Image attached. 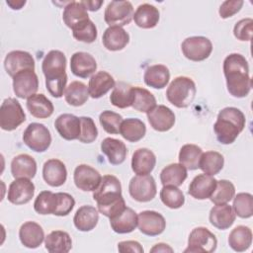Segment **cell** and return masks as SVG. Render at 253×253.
<instances>
[{"label":"cell","mask_w":253,"mask_h":253,"mask_svg":"<svg viewBox=\"0 0 253 253\" xmlns=\"http://www.w3.org/2000/svg\"><path fill=\"white\" fill-rule=\"evenodd\" d=\"M39 89V78L35 70H24L13 77V90L18 98L28 99Z\"/></svg>","instance_id":"obj_13"},{"label":"cell","mask_w":253,"mask_h":253,"mask_svg":"<svg viewBox=\"0 0 253 253\" xmlns=\"http://www.w3.org/2000/svg\"><path fill=\"white\" fill-rule=\"evenodd\" d=\"M147 120L153 129L164 132L174 126L175 114L170 108L158 105L147 113Z\"/></svg>","instance_id":"obj_18"},{"label":"cell","mask_w":253,"mask_h":253,"mask_svg":"<svg viewBox=\"0 0 253 253\" xmlns=\"http://www.w3.org/2000/svg\"><path fill=\"white\" fill-rule=\"evenodd\" d=\"M133 19V7L129 1H111L104 13V20L110 27H123Z\"/></svg>","instance_id":"obj_10"},{"label":"cell","mask_w":253,"mask_h":253,"mask_svg":"<svg viewBox=\"0 0 253 253\" xmlns=\"http://www.w3.org/2000/svg\"><path fill=\"white\" fill-rule=\"evenodd\" d=\"M217 240L215 235L208 228L200 226L194 228L188 238V247L185 253H211L215 251Z\"/></svg>","instance_id":"obj_9"},{"label":"cell","mask_w":253,"mask_h":253,"mask_svg":"<svg viewBox=\"0 0 253 253\" xmlns=\"http://www.w3.org/2000/svg\"><path fill=\"white\" fill-rule=\"evenodd\" d=\"M11 173L15 179H32L37 173V162L29 154H19L12 159Z\"/></svg>","instance_id":"obj_27"},{"label":"cell","mask_w":253,"mask_h":253,"mask_svg":"<svg viewBox=\"0 0 253 253\" xmlns=\"http://www.w3.org/2000/svg\"><path fill=\"white\" fill-rule=\"evenodd\" d=\"M19 238L25 247L35 249L42 243L44 232L39 223L35 221H27L20 227Z\"/></svg>","instance_id":"obj_23"},{"label":"cell","mask_w":253,"mask_h":253,"mask_svg":"<svg viewBox=\"0 0 253 253\" xmlns=\"http://www.w3.org/2000/svg\"><path fill=\"white\" fill-rule=\"evenodd\" d=\"M66 57L60 50H50L44 56L42 63V70L45 77V87L48 93L54 98L64 95L67 83Z\"/></svg>","instance_id":"obj_3"},{"label":"cell","mask_w":253,"mask_h":253,"mask_svg":"<svg viewBox=\"0 0 253 253\" xmlns=\"http://www.w3.org/2000/svg\"><path fill=\"white\" fill-rule=\"evenodd\" d=\"M110 225L116 233H130L137 226V214L132 209L126 207L120 214L110 218Z\"/></svg>","instance_id":"obj_31"},{"label":"cell","mask_w":253,"mask_h":253,"mask_svg":"<svg viewBox=\"0 0 253 253\" xmlns=\"http://www.w3.org/2000/svg\"><path fill=\"white\" fill-rule=\"evenodd\" d=\"M6 3L13 9V10H20L25 4H26V1H14V0H8L6 1Z\"/></svg>","instance_id":"obj_56"},{"label":"cell","mask_w":253,"mask_h":253,"mask_svg":"<svg viewBox=\"0 0 253 253\" xmlns=\"http://www.w3.org/2000/svg\"><path fill=\"white\" fill-rule=\"evenodd\" d=\"M118 250L119 252L126 253V252H136V253H143L144 249L140 245L139 242L134 240H127V241H121L118 243Z\"/></svg>","instance_id":"obj_53"},{"label":"cell","mask_w":253,"mask_h":253,"mask_svg":"<svg viewBox=\"0 0 253 253\" xmlns=\"http://www.w3.org/2000/svg\"><path fill=\"white\" fill-rule=\"evenodd\" d=\"M253 30V20L251 18H246L238 21L233 29L234 37L239 41H250L252 37Z\"/></svg>","instance_id":"obj_51"},{"label":"cell","mask_w":253,"mask_h":253,"mask_svg":"<svg viewBox=\"0 0 253 253\" xmlns=\"http://www.w3.org/2000/svg\"><path fill=\"white\" fill-rule=\"evenodd\" d=\"M156 164L155 154L148 148L136 149L131 157V169L136 175L150 174Z\"/></svg>","instance_id":"obj_24"},{"label":"cell","mask_w":253,"mask_h":253,"mask_svg":"<svg viewBox=\"0 0 253 253\" xmlns=\"http://www.w3.org/2000/svg\"><path fill=\"white\" fill-rule=\"evenodd\" d=\"M187 169L180 163H172L164 167L160 173V181L163 186L179 187L187 179Z\"/></svg>","instance_id":"obj_38"},{"label":"cell","mask_w":253,"mask_h":253,"mask_svg":"<svg viewBox=\"0 0 253 253\" xmlns=\"http://www.w3.org/2000/svg\"><path fill=\"white\" fill-rule=\"evenodd\" d=\"M81 132L78 140L83 143H91L95 141L98 136V129L96 125L90 117H80Z\"/></svg>","instance_id":"obj_50"},{"label":"cell","mask_w":253,"mask_h":253,"mask_svg":"<svg viewBox=\"0 0 253 253\" xmlns=\"http://www.w3.org/2000/svg\"><path fill=\"white\" fill-rule=\"evenodd\" d=\"M110 102L120 109L131 107L132 86L122 81L116 83L113 92L110 95Z\"/></svg>","instance_id":"obj_43"},{"label":"cell","mask_w":253,"mask_h":253,"mask_svg":"<svg viewBox=\"0 0 253 253\" xmlns=\"http://www.w3.org/2000/svg\"><path fill=\"white\" fill-rule=\"evenodd\" d=\"M101 151L108 157V161L112 165L122 164L126 160L127 154L125 142L113 137H106L103 139L101 142Z\"/></svg>","instance_id":"obj_28"},{"label":"cell","mask_w":253,"mask_h":253,"mask_svg":"<svg viewBox=\"0 0 253 253\" xmlns=\"http://www.w3.org/2000/svg\"><path fill=\"white\" fill-rule=\"evenodd\" d=\"M252 243V231L248 226L238 225L231 230L228 236L230 248L236 252L247 250Z\"/></svg>","instance_id":"obj_39"},{"label":"cell","mask_w":253,"mask_h":253,"mask_svg":"<svg viewBox=\"0 0 253 253\" xmlns=\"http://www.w3.org/2000/svg\"><path fill=\"white\" fill-rule=\"evenodd\" d=\"M27 108L30 114L38 119H46L54 111V107L49 99L43 94H35L27 99Z\"/></svg>","instance_id":"obj_36"},{"label":"cell","mask_w":253,"mask_h":253,"mask_svg":"<svg viewBox=\"0 0 253 253\" xmlns=\"http://www.w3.org/2000/svg\"><path fill=\"white\" fill-rule=\"evenodd\" d=\"M55 129L65 140L78 139L81 132L80 118L72 114H62L54 122Z\"/></svg>","instance_id":"obj_19"},{"label":"cell","mask_w":253,"mask_h":253,"mask_svg":"<svg viewBox=\"0 0 253 253\" xmlns=\"http://www.w3.org/2000/svg\"><path fill=\"white\" fill-rule=\"evenodd\" d=\"M128 192L131 198L140 203L152 201L157 193L156 183L151 175H136L128 184Z\"/></svg>","instance_id":"obj_11"},{"label":"cell","mask_w":253,"mask_h":253,"mask_svg":"<svg viewBox=\"0 0 253 253\" xmlns=\"http://www.w3.org/2000/svg\"><path fill=\"white\" fill-rule=\"evenodd\" d=\"M62 20L64 24L71 30L77 25L89 20V15L86 7L83 5L82 1H71L69 2L63 10Z\"/></svg>","instance_id":"obj_34"},{"label":"cell","mask_w":253,"mask_h":253,"mask_svg":"<svg viewBox=\"0 0 253 253\" xmlns=\"http://www.w3.org/2000/svg\"><path fill=\"white\" fill-rule=\"evenodd\" d=\"M197 93L195 82L187 76L176 77L166 90L167 100L177 108L189 107Z\"/></svg>","instance_id":"obj_6"},{"label":"cell","mask_w":253,"mask_h":253,"mask_svg":"<svg viewBox=\"0 0 253 253\" xmlns=\"http://www.w3.org/2000/svg\"><path fill=\"white\" fill-rule=\"evenodd\" d=\"M150 252L152 253H158V252H173V248L170 247L168 244L166 243H157L155 244L151 249Z\"/></svg>","instance_id":"obj_54"},{"label":"cell","mask_w":253,"mask_h":253,"mask_svg":"<svg viewBox=\"0 0 253 253\" xmlns=\"http://www.w3.org/2000/svg\"><path fill=\"white\" fill-rule=\"evenodd\" d=\"M156 106L154 95L145 88L132 87L131 107L141 113H148Z\"/></svg>","instance_id":"obj_41"},{"label":"cell","mask_w":253,"mask_h":253,"mask_svg":"<svg viewBox=\"0 0 253 253\" xmlns=\"http://www.w3.org/2000/svg\"><path fill=\"white\" fill-rule=\"evenodd\" d=\"M73 180L79 190L94 192L99 187L102 176L95 168L87 164H80L74 170Z\"/></svg>","instance_id":"obj_16"},{"label":"cell","mask_w":253,"mask_h":253,"mask_svg":"<svg viewBox=\"0 0 253 253\" xmlns=\"http://www.w3.org/2000/svg\"><path fill=\"white\" fill-rule=\"evenodd\" d=\"M42 177L45 183L51 187L62 186L67 179V170L64 163L55 158L48 159L43 164Z\"/></svg>","instance_id":"obj_21"},{"label":"cell","mask_w":253,"mask_h":253,"mask_svg":"<svg viewBox=\"0 0 253 253\" xmlns=\"http://www.w3.org/2000/svg\"><path fill=\"white\" fill-rule=\"evenodd\" d=\"M99 220V212L97 209L90 205L80 207L73 217L75 227L83 232L91 231L94 229Z\"/></svg>","instance_id":"obj_29"},{"label":"cell","mask_w":253,"mask_h":253,"mask_svg":"<svg viewBox=\"0 0 253 253\" xmlns=\"http://www.w3.org/2000/svg\"><path fill=\"white\" fill-rule=\"evenodd\" d=\"M104 46L111 51L122 50L129 42V35L123 27H109L102 38Z\"/></svg>","instance_id":"obj_30"},{"label":"cell","mask_w":253,"mask_h":253,"mask_svg":"<svg viewBox=\"0 0 253 253\" xmlns=\"http://www.w3.org/2000/svg\"><path fill=\"white\" fill-rule=\"evenodd\" d=\"M75 206L74 198L68 193L41 192L35 200L34 209L39 214H54L65 216L70 213Z\"/></svg>","instance_id":"obj_5"},{"label":"cell","mask_w":253,"mask_h":253,"mask_svg":"<svg viewBox=\"0 0 253 253\" xmlns=\"http://www.w3.org/2000/svg\"><path fill=\"white\" fill-rule=\"evenodd\" d=\"M44 245L49 253H67L72 248V239L66 231L53 230L45 237Z\"/></svg>","instance_id":"obj_35"},{"label":"cell","mask_w":253,"mask_h":253,"mask_svg":"<svg viewBox=\"0 0 253 253\" xmlns=\"http://www.w3.org/2000/svg\"><path fill=\"white\" fill-rule=\"evenodd\" d=\"M88 87L80 81L71 82L64 91V99L70 106L79 107L84 105L89 98Z\"/></svg>","instance_id":"obj_40"},{"label":"cell","mask_w":253,"mask_h":253,"mask_svg":"<svg viewBox=\"0 0 253 253\" xmlns=\"http://www.w3.org/2000/svg\"><path fill=\"white\" fill-rule=\"evenodd\" d=\"M233 211L241 218H249L253 215V196L249 193H239L233 197Z\"/></svg>","instance_id":"obj_47"},{"label":"cell","mask_w":253,"mask_h":253,"mask_svg":"<svg viewBox=\"0 0 253 253\" xmlns=\"http://www.w3.org/2000/svg\"><path fill=\"white\" fill-rule=\"evenodd\" d=\"M217 180L211 175L199 174L189 185L188 193L197 200L210 199L216 187Z\"/></svg>","instance_id":"obj_22"},{"label":"cell","mask_w":253,"mask_h":253,"mask_svg":"<svg viewBox=\"0 0 253 253\" xmlns=\"http://www.w3.org/2000/svg\"><path fill=\"white\" fill-rule=\"evenodd\" d=\"M170 79V71L163 64H154L148 66L143 75L144 83L154 89H162L166 87Z\"/></svg>","instance_id":"obj_33"},{"label":"cell","mask_w":253,"mask_h":253,"mask_svg":"<svg viewBox=\"0 0 253 253\" xmlns=\"http://www.w3.org/2000/svg\"><path fill=\"white\" fill-rule=\"evenodd\" d=\"M116 85L113 76L106 71H99L91 76L88 84L89 95L93 99H98L106 95Z\"/></svg>","instance_id":"obj_26"},{"label":"cell","mask_w":253,"mask_h":253,"mask_svg":"<svg viewBox=\"0 0 253 253\" xmlns=\"http://www.w3.org/2000/svg\"><path fill=\"white\" fill-rule=\"evenodd\" d=\"M137 226L144 235L156 236L164 231L166 220L161 213L155 211H143L137 215Z\"/></svg>","instance_id":"obj_14"},{"label":"cell","mask_w":253,"mask_h":253,"mask_svg":"<svg viewBox=\"0 0 253 253\" xmlns=\"http://www.w3.org/2000/svg\"><path fill=\"white\" fill-rule=\"evenodd\" d=\"M223 73L229 94L235 98L246 97L252 87L247 59L240 53H230L223 60Z\"/></svg>","instance_id":"obj_1"},{"label":"cell","mask_w":253,"mask_h":253,"mask_svg":"<svg viewBox=\"0 0 253 253\" xmlns=\"http://www.w3.org/2000/svg\"><path fill=\"white\" fill-rule=\"evenodd\" d=\"M26 121V114L15 98H7L0 108V126L3 130L12 131Z\"/></svg>","instance_id":"obj_7"},{"label":"cell","mask_w":253,"mask_h":253,"mask_svg":"<svg viewBox=\"0 0 253 253\" xmlns=\"http://www.w3.org/2000/svg\"><path fill=\"white\" fill-rule=\"evenodd\" d=\"M161 202L169 209H179L185 203V196L183 192L175 186H163L160 191Z\"/></svg>","instance_id":"obj_46"},{"label":"cell","mask_w":253,"mask_h":253,"mask_svg":"<svg viewBox=\"0 0 253 253\" xmlns=\"http://www.w3.org/2000/svg\"><path fill=\"white\" fill-rule=\"evenodd\" d=\"M181 48L186 58L192 61H203L211 55L212 43L206 37L195 36L185 39Z\"/></svg>","instance_id":"obj_12"},{"label":"cell","mask_w":253,"mask_h":253,"mask_svg":"<svg viewBox=\"0 0 253 253\" xmlns=\"http://www.w3.org/2000/svg\"><path fill=\"white\" fill-rule=\"evenodd\" d=\"M243 4L244 2L242 0H226L219 7V16L222 19L232 17L241 10Z\"/></svg>","instance_id":"obj_52"},{"label":"cell","mask_w":253,"mask_h":253,"mask_svg":"<svg viewBox=\"0 0 253 253\" xmlns=\"http://www.w3.org/2000/svg\"><path fill=\"white\" fill-rule=\"evenodd\" d=\"M146 132L144 123L136 118H128L122 122L120 127L121 135L130 142H136L142 139Z\"/></svg>","instance_id":"obj_37"},{"label":"cell","mask_w":253,"mask_h":253,"mask_svg":"<svg viewBox=\"0 0 253 253\" xmlns=\"http://www.w3.org/2000/svg\"><path fill=\"white\" fill-rule=\"evenodd\" d=\"M236 214L228 204L215 205L210 211V222L217 229L224 230L229 228L235 221Z\"/></svg>","instance_id":"obj_25"},{"label":"cell","mask_w":253,"mask_h":253,"mask_svg":"<svg viewBox=\"0 0 253 253\" xmlns=\"http://www.w3.org/2000/svg\"><path fill=\"white\" fill-rule=\"evenodd\" d=\"M97 69V62L93 55L84 51H77L71 55L70 70L80 78L90 77Z\"/></svg>","instance_id":"obj_20"},{"label":"cell","mask_w":253,"mask_h":253,"mask_svg":"<svg viewBox=\"0 0 253 253\" xmlns=\"http://www.w3.org/2000/svg\"><path fill=\"white\" fill-rule=\"evenodd\" d=\"M93 199L97 203L98 211L109 218L120 214L126 208L121 182L114 175L102 177L99 187L93 192Z\"/></svg>","instance_id":"obj_2"},{"label":"cell","mask_w":253,"mask_h":253,"mask_svg":"<svg viewBox=\"0 0 253 253\" xmlns=\"http://www.w3.org/2000/svg\"><path fill=\"white\" fill-rule=\"evenodd\" d=\"M224 165L223 156L217 151H207L203 152L200 162L199 168L207 175L214 176L221 171Z\"/></svg>","instance_id":"obj_42"},{"label":"cell","mask_w":253,"mask_h":253,"mask_svg":"<svg viewBox=\"0 0 253 253\" xmlns=\"http://www.w3.org/2000/svg\"><path fill=\"white\" fill-rule=\"evenodd\" d=\"M4 67L12 78L24 70H35V59L33 55L24 50L10 51L4 59Z\"/></svg>","instance_id":"obj_15"},{"label":"cell","mask_w":253,"mask_h":253,"mask_svg":"<svg viewBox=\"0 0 253 253\" xmlns=\"http://www.w3.org/2000/svg\"><path fill=\"white\" fill-rule=\"evenodd\" d=\"M203 150L200 146L192 143L185 144L179 152V163L188 170H196L199 168V162Z\"/></svg>","instance_id":"obj_44"},{"label":"cell","mask_w":253,"mask_h":253,"mask_svg":"<svg viewBox=\"0 0 253 253\" xmlns=\"http://www.w3.org/2000/svg\"><path fill=\"white\" fill-rule=\"evenodd\" d=\"M160 18V13L158 9L148 3H143L139 5L135 12L133 13V20L137 27L142 29H152L154 28Z\"/></svg>","instance_id":"obj_32"},{"label":"cell","mask_w":253,"mask_h":253,"mask_svg":"<svg viewBox=\"0 0 253 253\" xmlns=\"http://www.w3.org/2000/svg\"><path fill=\"white\" fill-rule=\"evenodd\" d=\"M72 35L74 39L79 42L91 43L97 39V28L95 24L89 19L72 29Z\"/></svg>","instance_id":"obj_48"},{"label":"cell","mask_w":253,"mask_h":253,"mask_svg":"<svg viewBox=\"0 0 253 253\" xmlns=\"http://www.w3.org/2000/svg\"><path fill=\"white\" fill-rule=\"evenodd\" d=\"M35 195V185L27 178L14 180L8 189L7 199L13 205H25L29 203Z\"/></svg>","instance_id":"obj_17"},{"label":"cell","mask_w":253,"mask_h":253,"mask_svg":"<svg viewBox=\"0 0 253 253\" xmlns=\"http://www.w3.org/2000/svg\"><path fill=\"white\" fill-rule=\"evenodd\" d=\"M246 119L242 111L235 107H226L219 111L213 130L221 144H231L244 129Z\"/></svg>","instance_id":"obj_4"},{"label":"cell","mask_w":253,"mask_h":253,"mask_svg":"<svg viewBox=\"0 0 253 253\" xmlns=\"http://www.w3.org/2000/svg\"><path fill=\"white\" fill-rule=\"evenodd\" d=\"M123 117L113 111H103L99 116V122L104 128V130L111 134H118L120 132L121 124L123 122Z\"/></svg>","instance_id":"obj_49"},{"label":"cell","mask_w":253,"mask_h":253,"mask_svg":"<svg viewBox=\"0 0 253 253\" xmlns=\"http://www.w3.org/2000/svg\"><path fill=\"white\" fill-rule=\"evenodd\" d=\"M83 5L86 7L87 10L90 11H98L103 4V1H82Z\"/></svg>","instance_id":"obj_55"},{"label":"cell","mask_w":253,"mask_h":253,"mask_svg":"<svg viewBox=\"0 0 253 253\" xmlns=\"http://www.w3.org/2000/svg\"><path fill=\"white\" fill-rule=\"evenodd\" d=\"M235 196V187L228 180H218L216 187L210 197V200L214 205H222L230 202Z\"/></svg>","instance_id":"obj_45"},{"label":"cell","mask_w":253,"mask_h":253,"mask_svg":"<svg viewBox=\"0 0 253 253\" xmlns=\"http://www.w3.org/2000/svg\"><path fill=\"white\" fill-rule=\"evenodd\" d=\"M23 141L33 151L44 152L50 146L51 135L44 125L32 123L24 130Z\"/></svg>","instance_id":"obj_8"}]
</instances>
